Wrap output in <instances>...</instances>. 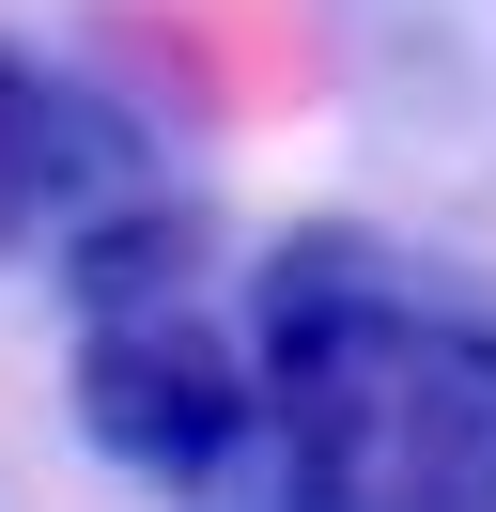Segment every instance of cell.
<instances>
[{"label":"cell","instance_id":"cell-2","mask_svg":"<svg viewBox=\"0 0 496 512\" xmlns=\"http://www.w3.org/2000/svg\"><path fill=\"white\" fill-rule=\"evenodd\" d=\"M78 435L109 450V466H140V481H171V497H202L217 450L248 435V357L217 342V326H186V311L93 326V357H78Z\"/></svg>","mask_w":496,"mask_h":512},{"label":"cell","instance_id":"cell-4","mask_svg":"<svg viewBox=\"0 0 496 512\" xmlns=\"http://www.w3.org/2000/svg\"><path fill=\"white\" fill-rule=\"evenodd\" d=\"M202 264H217V202H186V187H124V202H93V218H78L62 295H78L93 326H140V311H171Z\"/></svg>","mask_w":496,"mask_h":512},{"label":"cell","instance_id":"cell-3","mask_svg":"<svg viewBox=\"0 0 496 512\" xmlns=\"http://www.w3.org/2000/svg\"><path fill=\"white\" fill-rule=\"evenodd\" d=\"M93 187H140V125L93 94H62V78H31L16 47H0V249H16L47 202H93Z\"/></svg>","mask_w":496,"mask_h":512},{"label":"cell","instance_id":"cell-1","mask_svg":"<svg viewBox=\"0 0 496 512\" xmlns=\"http://www.w3.org/2000/svg\"><path fill=\"white\" fill-rule=\"evenodd\" d=\"M186 512H496V326L403 295L357 233L248 280V435Z\"/></svg>","mask_w":496,"mask_h":512}]
</instances>
